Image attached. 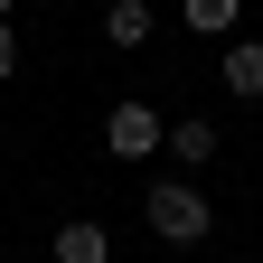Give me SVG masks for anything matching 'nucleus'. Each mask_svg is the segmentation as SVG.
<instances>
[{"mask_svg":"<svg viewBox=\"0 0 263 263\" xmlns=\"http://www.w3.org/2000/svg\"><path fill=\"white\" fill-rule=\"evenodd\" d=\"M226 94H263V38H235V47H226Z\"/></svg>","mask_w":263,"mask_h":263,"instance_id":"obj_6","label":"nucleus"},{"mask_svg":"<svg viewBox=\"0 0 263 263\" xmlns=\"http://www.w3.org/2000/svg\"><path fill=\"white\" fill-rule=\"evenodd\" d=\"M57 263H113V235L94 216H76V226H57Z\"/></svg>","mask_w":263,"mask_h":263,"instance_id":"obj_4","label":"nucleus"},{"mask_svg":"<svg viewBox=\"0 0 263 263\" xmlns=\"http://www.w3.org/2000/svg\"><path fill=\"white\" fill-rule=\"evenodd\" d=\"M104 38L113 47H151V0H113V10H104Z\"/></svg>","mask_w":263,"mask_h":263,"instance_id":"obj_5","label":"nucleus"},{"mask_svg":"<svg viewBox=\"0 0 263 263\" xmlns=\"http://www.w3.org/2000/svg\"><path fill=\"white\" fill-rule=\"evenodd\" d=\"M141 216H151L160 245H207V226H216L207 188H197L188 170H179V179H151V188H141Z\"/></svg>","mask_w":263,"mask_h":263,"instance_id":"obj_1","label":"nucleus"},{"mask_svg":"<svg viewBox=\"0 0 263 263\" xmlns=\"http://www.w3.org/2000/svg\"><path fill=\"white\" fill-rule=\"evenodd\" d=\"M160 141H170V122H160L151 104H113V113H104V151H113V160H151Z\"/></svg>","mask_w":263,"mask_h":263,"instance_id":"obj_2","label":"nucleus"},{"mask_svg":"<svg viewBox=\"0 0 263 263\" xmlns=\"http://www.w3.org/2000/svg\"><path fill=\"white\" fill-rule=\"evenodd\" d=\"M10 10H19V0H0V19H10Z\"/></svg>","mask_w":263,"mask_h":263,"instance_id":"obj_9","label":"nucleus"},{"mask_svg":"<svg viewBox=\"0 0 263 263\" xmlns=\"http://www.w3.org/2000/svg\"><path fill=\"white\" fill-rule=\"evenodd\" d=\"M160 151H170L179 170H207V160H216V122H207V113H179V122H170V141H160Z\"/></svg>","mask_w":263,"mask_h":263,"instance_id":"obj_3","label":"nucleus"},{"mask_svg":"<svg viewBox=\"0 0 263 263\" xmlns=\"http://www.w3.org/2000/svg\"><path fill=\"white\" fill-rule=\"evenodd\" d=\"M10 76H19V28L0 19V85H10Z\"/></svg>","mask_w":263,"mask_h":263,"instance_id":"obj_8","label":"nucleus"},{"mask_svg":"<svg viewBox=\"0 0 263 263\" xmlns=\"http://www.w3.org/2000/svg\"><path fill=\"white\" fill-rule=\"evenodd\" d=\"M179 19L197 28V38H226V28L245 19V0H179Z\"/></svg>","mask_w":263,"mask_h":263,"instance_id":"obj_7","label":"nucleus"}]
</instances>
